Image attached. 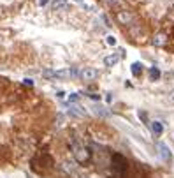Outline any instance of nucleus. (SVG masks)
<instances>
[{
	"instance_id": "2",
	"label": "nucleus",
	"mask_w": 174,
	"mask_h": 178,
	"mask_svg": "<svg viewBox=\"0 0 174 178\" xmlns=\"http://www.w3.org/2000/svg\"><path fill=\"white\" fill-rule=\"evenodd\" d=\"M77 74V69H62V71H55V78L56 79H70V78H76Z\"/></svg>"
},
{
	"instance_id": "14",
	"label": "nucleus",
	"mask_w": 174,
	"mask_h": 178,
	"mask_svg": "<svg viewBox=\"0 0 174 178\" xmlns=\"http://www.w3.org/2000/svg\"><path fill=\"white\" fill-rule=\"evenodd\" d=\"M107 44H111V46H114V44H116V39H114L113 36H109V37H107Z\"/></svg>"
},
{
	"instance_id": "13",
	"label": "nucleus",
	"mask_w": 174,
	"mask_h": 178,
	"mask_svg": "<svg viewBox=\"0 0 174 178\" xmlns=\"http://www.w3.org/2000/svg\"><path fill=\"white\" fill-rule=\"evenodd\" d=\"M95 113H97V115H102V116H106V115H107V111H104L102 108H95Z\"/></svg>"
},
{
	"instance_id": "4",
	"label": "nucleus",
	"mask_w": 174,
	"mask_h": 178,
	"mask_svg": "<svg viewBox=\"0 0 174 178\" xmlns=\"http://www.w3.org/2000/svg\"><path fill=\"white\" fill-rule=\"evenodd\" d=\"M116 20H118L121 25H132L134 23V14L127 13V11H120L118 14H116Z\"/></svg>"
},
{
	"instance_id": "9",
	"label": "nucleus",
	"mask_w": 174,
	"mask_h": 178,
	"mask_svg": "<svg viewBox=\"0 0 174 178\" xmlns=\"http://www.w3.org/2000/svg\"><path fill=\"white\" fill-rule=\"evenodd\" d=\"M164 43H165V36H164V34L155 36V39H153V44H155V46H162Z\"/></svg>"
},
{
	"instance_id": "16",
	"label": "nucleus",
	"mask_w": 174,
	"mask_h": 178,
	"mask_svg": "<svg viewBox=\"0 0 174 178\" xmlns=\"http://www.w3.org/2000/svg\"><path fill=\"white\" fill-rule=\"evenodd\" d=\"M37 2H39V6H46L49 0H37Z\"/></svg>"
},
{
	"instance_id": "1",
	"label": "nucleus",
	"mask_w": 174,
	"mask_h": 178,
	"mask_svg": "<svg viewBox=\"0 0 174 178\" xmlns=\"http://www.w3.org/2000/svg\"><path fill=\"white\" fill-rule=\"evenodd\" d=\"M72 152H74V157L77 159V162H86L88 159H90V152L84 148V146H81V145H76L74 143V146H72Z\"/></svg>"
},
{
	"instance_id": "3",
	"label": "nucleus",
	"mask_w": 174,
	"mask_h": 178,
	"mask_svg": "<svg viewBox=\"0 0 174 178\" xmlns=\"http://www.w3.org/2000/svg\"><path fill=\"white\" fill-rule=\"evenodd\" d=\"M81 79H84V81H93V79L98 78V71L97 69H91V67H86V69H83L81 71Z\"/></svg>"
},
{
	"instance_id": "5",
	"label": "nucleus",
	"mask_w": 174,
	"mask_h": 178,
	"mask_svg": "<svg viewBox=\"0 0 174 178\" xmlns=\"http://www.w3.org/2000/svg\"><path fill=\"white\" fill-rule=\"evenodd\" d=\"M158 153H160V157L164 161H169L171 159V152H169L167 145H164V143H158Z\"/></svg>"
},
{
	"instance_id": "18",
	"label": "nucleus",
	"mask_w": 174,
	"mask_h": 178,
	"mask_svg": "<svg viewBox=\"0 0 174 178\" xmlns=\"http://www.w3.org/2000/svg\"><path fill=\"white\" fill-rule=\"evenodd\" d=\"M169 100H171V102H172V104H174V92L171 93V95H169Z\"/></svg>"
},
{
	"instance_id": "7",
	"label": "nucleus",
	"mask_w": 174,
	"mask_h": 178,
	"mask_svg": "<svg viewBox=\"0 0 174 178\" xmlns=\"http://www.w3.org/2000/svg\"><path fill=\"white\" fill-rule=\"evenodd\" d=\"M151 131H153L157 136H160L164 132V125H162L160 122H151Z\"/></svg>"
},
{
	"instance_id": "8",
	"label": "nucleus",
	"mask_w": 174,
	"mask_h": 178,
	"mask_svg": "<svg viewBox=\"0 0 174 178\" xmlns=\"http://www.w3.org/2000/svg\"><path fill=\"white\" fill-rule=\"evenodd\" d=\"M150 78L153 79V81L160 79V71H158L157 67H151V69H150Z\"/></svg>"
},
{
	"instance_id": "10",
	"label": "nucleus",
	"mask_w": 174,
	"mask_h": 178,
	"mask_svg": "<svg viewBox=\"0 0 174 178\" xmlns=\"http://www.w3.org/2000/svg\"><path fill=\"white\" fill-rule=\"evenodd\" d=\"M141 71H143V65L139 64V62H135V64H132V74L134 76H139Z\"/></svg>"
},
{
	"instance_id": "17",
	"label": "nucleus",
	"mask_w": 174,
	"mask_h": 178,
	"mask_svg": "<svg viewBox=\"0 0 174 178\" xmlns=\"http://www.w3.org/2000/svg\"><path fill=\"white\" fill-rule=\"evenodd\" d=\"M106 4H109V6H113V4H116V2H118V0H104Z\"/></svg>"
},
{
	"instance_id": "11",
	"label": "nucleus",
	"mask_w": 174,
	"mask_h": 178,
	"mask_svg": "<svg viewBox=\"0 0 174 178\" xmlns=\"http://www.w3.org/2000/svg\"><path fill=\"white\" fill-rule=\"evenodd\" d=\"M53 7H55V9H65V7H67V0H55Z\"/></svg>"
},
{
	"instance_id": "6",
	"label": "nucleus",
	"mask_w": 174,
	"mask_h": 178,
	"mask_svg": "<svg viewBox=\"0 0 174 178\" xmlns=\"http://www.w3.org/2000/svg\"><path fill=\"white\" fill-rule=\"evenodd\" d=\"M118 60H120V55H109V57H106V58H104V64L111 67V65L118 64Z\"/></svg>"
},
{
	"instance_id": "12",
	"label": "nucleus",
	"mask_w": 174,
	"mask_h": 178,
	"mask_svg": "<svg viewBox=\"0 0 174 178\" xmlns=\"http://www.w3.org/2000/svg\"><path fill=\"white\" fill-rule=\"evenodd\" d=\"M42 76H44V78H55V71H44Z\"/></svg>"
},
{
	"instance_id": "15",
	"label": "nucleus",
	"mask_w": 174,
	"mask_h": 178,
	"mask_svg": "<svg viewBox=\"0 0 174 178\" xmlns=\"http://www.w3.org/2000/svg\"><path fill=\"white\" fill-rule=\"evenodd\" d=\"M77 99H79V95H76V93H74V95H70V102H76Z\"/></svg>"
},
{
	"instance_id": "19",
	"label": "nucleus",
	"mask_w": 174,
	"mask_h": 178,
	"mask_svg": "<svg viewBox=\"0 0 174 178\" xmlns=\"http://www.w3.org/2000/svg\"><path fill=\"white\" fill-rule=\"evenodd\" d=\"M28 178H32V176H28Z\"/></svg>"
}]
</instances>
